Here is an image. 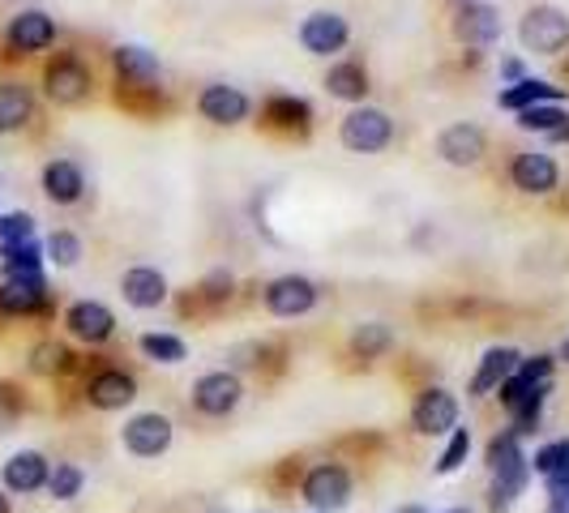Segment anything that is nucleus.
<instances>
[{
  "label": "nucleus",
  "instance_id": "nucleus-1",
  "mask_svg": "<svg viewBox=\"0 0 569 513\" xmlns=\"http://www.w3.org/2000/svg\"><path fill=\"white\" fill-rule=\"evenodd\" d=\"M352 471L339 462H317L304 479H300V497L313 513H339L352 505Z\"/></svg>",
  "mask_w": 569,
  "mask_h": 513
},
{
  "label": "nucleus",
  "instance_id": "nucleus-2",
  "mask_svg": "<svg viewBox=\"0 0 569 513\" xmlns=\"http://www.w3.org/2000/svg\"><path fill=\"white\" fill-rule=\"evenodd\" d=\"M518 35H522V48H527V52H535V56H557L569 43V17L557 4H540V9H531V13L522 17Z\"/></svg>",
  "mask_w": 569,
  "mask_h": 513
},
{
  "label": "nucleus",
  "instance_id": "nucleus-3",
  "mask_svg": "<svg viewBox=\"0 0 569 513\" xmlns=\"http://www.w3.org/2000/svg\"><path fill=\"white\" fill-rule=\"evenodd\" d=\"M343 146L356 150V154H377L394 142V120L381 112V107H356L343 116V129H339Z\"/></svg>",
  "mask_w": 569,
  "mask_h": 513
},
{
  "label": "nucleus",
  "instance_id": "nucleus-4",
  "mask_svg": "<svg viewBox=\"0 0 569 513\" xmlns=\"http://www.w3.org/2000/svg\"><path fill=\"white\" fill-rule=\"evenodd\" d=\"M172 437H176V428L159 411H142V415L125 420V428H121V445L134 458H163L172 449Z\"/></svg>",
  "mask_w": 569,
  "mask_h": 513
},
{
  "label": "nucleus",
  "instance_id": "nucleus-5",
  "mask_svg": "<svg viewBox=\"0 0 569 513\" xmlns=\"http://www.w3.org/2000/svg\"><path fill=\"white\" fill-rule=\"evenodd\" d=\"M240 398H244V385H240V376L227 372V368L206 372V376L193 381V407H198L202 415H211V420L231 415V411L240 407Z\"/></svg>",
  "mask_w": 569,
  "mask_h": 513
},
{
  "label": "nucleus",
  "instance_id": "nucleus-6",
  "mask_svg": "<svg viewBox=\"0 0 569 513\" xmlns=\"http://www.w3.org/2000/svg\"><path fill=\"white\" fill-rule=\"evenodd\" d=\"M412 424L425 437H450L458 428V398L450 389H425L412 407Z\"/></svg>",
  "mask_w": 569,
  "mask_h": 513
},
{
  "label": "nucleus",
  "instance_id": "nucleus-7",
  "mask_svg": "<svg viewBox=\"0 0 569 513\" xmlns=\"http://www.w3.org/2000/svg\"><path fill=\"white\" fill-rule=\"evenodd\" d=\"M48 475H52V462H48L39 449H17V453L0 466V484H4V492H13V497H30V492L48 488Z\"/></svg>",
  "mask_w": 569,
  "mask_h": 513
},
{
  "label": "nucleus",
  "instance_id": "nucleus-8",
  "mask_svg": "<svg viewBox=\"0 0 569 513\" xmlns=\"http://www.w3.org/2000/svg\"><path fill=\"white\" fill-rule=\"evenodd\" d=\"M347 17H339V13H330V9H317V13H308L304 22H300V43H304V52H313V56H330V52H343L347 48Z\"/></svg>",
  "mask_w": 569,
  "mask_h": 513
},
{
  "label": "nucleus",
  "instance_id": "nucleus-9",
  "mask_svg": "<svg viewBox=\"0 0 569 513\" xmlns=\"http://www.w3.org/2000/svg\"><path fill=\"white\" fill-rule=\"evenodd\" d=\"M138 398V381L125 372V368H103L86 381V402L94 411H121Z\"/></svg>",
  "mask_w": 569,
  "mask_h": 513
},
{
  "label": "nucleus",
  "instance_id": "nucleus-10",
  "mask_svg": "<svg viewBox=\"0 0 569 513\" xmlns=\"http://www.w3.org/2000/svg\"><path fill=\"white\" fill-rule=\"evenodd\" d=\"M65 325H69L73 338H81V343H90V347H99V343H108V338L116 334V317H112V308L99 304V299H77V304H69Z\"/></svg>",
  "mask_w": 569,
  "mask_h": 513
},
{
  "label": "nucleus",
  "instance_id": "nucleus-11",
  "mask_svg": "<svg viewBox=\"0 0 569 513\" xmlns=\"http://www.w3.org/2000/svg\"><path fill=\"white\" fill-rule=\"evenodd\" d=\"M43 86H48V99H52V103L73 107V103H81V99L90 94V69H86L77 56H61V61L48 65Z\"/></svg>",
  "mask_w": 569,
  "mask_h": 513
},
{
  "label": "nucleus",
  "instance_id": "nucleus-12",
  "mask_svg": "<svg viewBox=\"0 0 569 513\" xmlns=\"http://www.w3.org/2000/svg\"><path fill=\"white\" fill-rule=\"evenodd\" d=\"M313 304H317V283L304 274H283L266 287V308L275 317H304Z\"/></svg>",
  "mask_w": 569,
  "mask_h": 513
},
{
  "label": "nucleus",
  "instance_id": "nucleus-13",
  "mask_svg": "<svg viewBox=\"0 0 569 513\" xmlns=\"http://www.w3.org/2000/svg\"><path fill=\"white\" fill-rule=\"evenodd\" d=\"M454 35H458L463 43H471V48H493V43L501 39V13L493 9V4L471 0V4L458 9V17H454Z\"/></svg>",
  "mask_w": 569,
  "mask_h": 513
},
{
  "label": "nucleus",
  "instance_id": "nucleus-14",
  "mask_svg": "<svg viewBox=\"0 0 569 513\" xmlns=\"http://www.w3.org/2000/svg\"><path fill=\"white\" fill-rule=\"evenodd\" d=\"M518 364H522V356H518L514 347H489L484 360H480V368H476V376H471V385H467V394H471V398L497 394L501 385L518 372Z\"/></svg>",
  "mask_w": 569,
  "mask_h": 513
},
{
  "label": "nucleus",
  "instance_id": "nucleus-15",
  "mask_svg": "<svg viewBox=\"0 0 569 513\" xmlns=\"http://www.w3.org/2000/svg\"><path fill=\"white\" fill-rule=\"evenodd\" d=\"M9 48L13 52H43L52 39H56V22L43 13V9H22L13 22H9Z\"/></svg>",
  "mask_w": 569,
  "mask_h": 513
},
{
  "label": "nucleus",
  "instance_id": "nucleus-16",
  "mask_svg": "<svg viewBox=\"0 0 569 513\" xmlns=\"http://www.w3.org/2000/svg\"><path fill=\"white\" fill-rule=\"evenodd\" d=\"M198 112L211 120V125H240L249 116V94L236 90V86H223L214 81L198 94Z\"/></svg>",
  "mask_w": 569,
  "mask_h": 513
},
{
  "label": "nucleus",
  "instance_id": "nucleus-17",
  "mask_svg": "<svg viewBox=\"0 0 569 513\" xmlns=\"http://www.w3.org/2000/svg\"><path fill=\"white\" fill-rule=\"evenodd\" d=\"M484 133L476 129V125H450L441 138H437V154L450 163V167H476L480 158H484Z\"/></svg>",
  "mask_w": 569,
  "mask_h": 513
},
{
  "label": "nucleus",
  "instance_id": "nucleus-18",
  "mask_svg": "<svg viewBox=\"0 0 569 513\" xmlns=\"http://www.w3.org/2000/svg\"><path fill=\"white\" fill-rule=\"evenodd\" d=\"M43 308H48V279L43 274L4 279V287H0V312L26 317V312H43Z\"/></svg>",
  "mask_w": 569,
  "mask_h": 513
},
{
  "label": "nucleus",
  "instance_id": "nucleus-19",
  "mask_svg": "<svg viewBox=\"0 0 569 513\" xmlns=\"http://www.w3.org/2000/svg\"><path fill=\"white\" fill-rule=\"evenodd\" d=\"M509 180L522 193H553L557 180H561V171H557V163L548 154H518L514 167H509Z\"/></svg>",
  "mask_w": 569,
  "mask_h": 513
},
{
  "label": "nucleus",
  "instance_id": "nucleus-20",
  "mask_svg": "<svg viewBox=\"0 0 569 513\" xmlns=\"http://www.w3.org/2000/svg\"><path fill=\"white\" fill-rule=\"evenodd\" d=\"M121 295H125V304H134V308H159V304L167 299V279H163L154 266H134V270H125V279H121Z\"/></svg>",
  "mask_w": 569,
  "mask_h": 513
},
{
  "label": "nucleus",
  "instance_id": "nucleus-21",
  "mask_svg": "<svg viewBox=\"0 0 569 513\" xmlns=\"http://www.w3.org/2000/svg\"><path fill=\"white\" fill-rule=\"evenodd\" d=\"M43 193H48L56 206H73V202L86 193V176H81V167L69 163V158H52V163L43 167Z\"/></svg>",
  "mask_w": 569,
  "mask_h": 513
},
{
  "label": "nucleus",
  "instance_id": "nucleus-22",
  "mask_svg": "<svg viewBox=\"0 0 569 513\" xmlns=\"http://www.w3.org/2000/svg\"><path fill=\"white\" fill-rule=\"evenodd\" d=\"M561 99H566V90L544 81V77H522V81L501 90V107H509V112H527L535 103H561Z\"/></svg>",
  "mask_w": 569,
  "mask_h": 513
},
{
  "label": "nucleus",
  "instance_id": "nucleus-23",
  "mask_svg": "<svg viewBox=\"0 0 569 513\" xmlns=\"http://www.w3.org/2000/svg\"><path fill=\"white\" fill-rule=\"evenodd\" d=\"M527 484H531V458H518V462L493 471V510H509L527 492Z\"/></svg>",
  "mask_w": 569,
  "mask_h": 513
},
{
  "label": "nucleus",
  "instance_id": "nucleus-24",
  "mask_svg": "<svg viewBox=\"0 0 569 513\" xmlns=\"http://www.w3.org/2000/svg\"><path fill=\"white\" fill-rule=\"evenodd\" d=\"M35 112V99L22 81H0V133H13L30 120Z\"/></svg>",
  "mask_w": 569,
  "mask_h": 513
},
{
  "label": "nucleus",
  "instance_id": "nucleus-25",
  "mask_svg": "<svg viewBox=\"0 0 569 513\" xmlns=\"http://www.w3.org/2000/svg\"><path fill=\"white\" fill-rule=\"evenodd\" d=\"M326 90H330L334 99H343V103H359V99L368 94V74H364V65H356V61L334 65V69L326 74Z\"/></svg>",
  "mask_w": 569,
  "mask_h": 513
},
{
  "label": "nucleus",
  "instance_id": "nucleus-26",
  "mask_svg": "<svg viewBox=\"0 0 569 513\" xmlns=\"http://www.w3.org/2000/svg\"><path fill=\"white\" fill-rule=\"evenodd\" d=\"M116 69H121L125 81H134V86H150V81H159V61H154L146 48H134V43L116 48Z\"/></svg>",
  "mask_w": 569,
  "mask_h": 513
},
{
  "label": "nucleus",
  "instance_id": "nucleus-27",
  "mask_svg": "<svg viewBox=\"0 0 569 513\" xmlns=\"http://www.w3.org/2000/svg\"><path fill=\"white\" fill-rule=\"evenodd\" d=\"M0 257H4V279L43 274V248H39L35 240H26V244H4Z\"/></svg>",
  "mask_w": 569,
  "mask_h": 513
},
{
  "label": "nucleus",
  "instance_id": "nucleus-28",
  "mask_svg": "<svg viewBox=\"0 0 569 513\" xmlns=\"http://www.w3.org/2000/svg\"><path fill=\"white\" fill-rule=\"evenodd\" d=\"M390 347H394V334H390L385 321H364L356 334H352V351H356L359 360H381Z\"/></svg>",
  "mask_w": 569,
  "mask_h": 513
},
{
  "label": "nucleus",
  "instance_id": "nucleus-29",
  "mask_svg": "<svg viewBox=\"0 0 569 513\" xmlns=\"http://www.w3.org/2000/svg\"><path fill=\"white\" fill-rule=\"evenodd\" d=\"M569 116L561 112V103H535V107H527V112H518V129H527V133H557V129H566Z\"/></svg>",
  "mask_w": 569,
  "mask_h": 513
},
{
  "label": "nucleus",
  "instance_id": "nucleus-30",
  "mask_svg": "<svg viewBox=\"0 0 569 513\" xmlns=\"http://www.w3.org/2000/svg\"><path fill=\"white\" fill-rule=\"evenodd\" d=\"M138 347H142L146 360H154V364H180L189 356L185 338H176V334H142Z\"/></svg>",
  "mask_w": 569,
  "mask_h": 513
},
{
  "label": "nucleus",
  "instance_id": "nucleus-31",
  "mask_svg": "<svg viewBox=\"0 0 569 513\" xmlns=\"http://www.w3.org/2000/svg\"><path fill=\"white\" fill-rule=\"evenodd\" d=\"M81 488H86L81 466H73V462H56V466H52V475H48L52 501H73V497H81Z\"/></svg>",
  "mask_w": 569,
  "mask_h": 513
},
{
  "label": "nucleus",
  "instance_id": "nucleus-32",
  "mask_svg": "<svg viewBox=\"0 0 569 513\" xmlns=\"http://www.w3.org/2000/svg\"><path fill=\"white\" fill-rule=\"evenodd\" d=\"M30 368L43 372V376H61V372L73 368V351L61 347V343H39V347L30 351Z\"/></svg>",
  "mask_w": 569,
  "mask_h": 513
},
{
  "label": "nucleus",
  "instance_id": "nucleus-33",
  "mask_svg": "<svg viewBox=\"0 0 569 513\" xmlns=\"http://www.w3.org/2000/svg\"><path fill=\"white\" fill-rule=\"evenodd\" d=\"M266 116L275 120V125H308V116H313V107L304 103V99H295V94H275L270 103H266Z\"/></svg>",
  "mask_w": 569,
  "mask_h": 513
},
{
  "label": "nucleus",
  "instance_id": "nucleus-34",
  "mask_svg": "<svg viewBox=\"0 0 569 513\" xmlns=\"http://www.w3.org/2000/svg\"><path fill=\"white\" fill-rule=\"evenodd\" d=\"M467 453H471V433H467V428H454L450 440H445V449H441V458H437V475H454V471L467 462Z\"/></svg>",
  "mask_w": 569,
  "mask_h": 513
},
{
  "label": "nucleus",
  "instance_id": "nucleus-35",
  "mask_svg": "<svg viewBox=\"0 0 569 513\" xmlns=\"http://www.w3.org/2000/svg\"><path fill=\"white\" fill-rule=\"evenodd\" d=\"M566 466H569V440H553V445L535 449V458H531V471H535L540 479H548V475H557V471H566Z\"/></svg>",
  "mask_w": 569,
  "mask_h": 513
},
{
  "label": "nucleus",
  "instance_id": "nucleus-36",
  "mask_svg": "<svg viewBox=\"0 0 569 513\" xmlns=\"http://www.w3.org/2000/svg\"><path fill=\"white\" fill-rule=\"evenodd\" d=\"M518 458H527L518 433H497V437L489 440V471H501V466H509V462H518Z\"/></svg>",
  "mask_w": 569,
  "mask_h": 513
},
{
  "label": "nucleus",
  "instance_id": "nucleus-37",
  "mask_svg": "<svg viewBox=\"0 0 569 513\" xmlns=\"http://www.w3.org/2000/svg\"><path fill=\"white\" fill-rule=\"evenodd\" d=\"M48 261H56V266H77L81 261V240L73 235V231H52L48 235Z\"/></svg>",
  "mask_w": 569,
  "mask_h": 513
},
{
  "label": "nucleus",
  "instance_id": "nucleus-38",
  "mask_svg": "<svg viewBox=\"0 0 569 513\" xmlns=\"http://www.w3.org/2000/svg\"><path fill=\"white\" fill-rule=\"evenodd\" d=\"M0 240H4V244H26V240H35V219H30L26 210L0 215Z\"/></svg>",
  "mask_w": 569,
  "mask_h": 513
},
{
  "label": "nucleus",
  "instance_id": "nucleus-39",
  "mask_svg": "<svg viewBox=\"0 0 569 513\" xmlns=\"http://www.w3.org/2000/svg\"><path fill=\"white\" fill-rule=\"evenodd\" d=\"M518 376L531 381V385H548L553 381V356H531L518 364Z\"/></svg>",
  "mask_w": 569,
  "mask_h": 513
},
{
  "label": "nucleus",
  "instance_id": "nucleus-40",
  "mask_svg": "<svg viewBox=\"0 0 569 513\" xmlns=\"http://www.w3.org/2000/svg\"><path fill=\"white\" fill-rule=\"evenodd\" d=\"M544 492H548V501H569V466L544 479Z\"/></svg>",
  "mask_w": 569,
  "mask_h": 513
},
{
  "label": "nucleus",
  "instance_id": "nucleus-41",
  "mask_svg": "<svg viewBox=\"0 0 569 513\" xmlns=\"http://www.w3.org/2000/svg\"><path fill=\"white\" fill-rule=\"evenodd\" d=\"M17 420V402H9L4 398V389H0V433H9V424Z\"/></svg>",
  "mask_w": 569,
  "mask_h": 513
},
{
  "label": "nucleus",
  "instance_id": "nucleus-42",
  "mask_svg": "<svg viewBox=\"0 0 569 513\" xmlns=\"http://www.w3.org/2000/svg\"><path fill=\"white\" fill-rule=\"evenodd\" d=\"M501 74H505V81H522V65H518V61H505Z\"/></svg>",
  "mask_w": 569,
  "mask_h": 513
},
{
  "label": "nucleus",
  "instance_id": "nucleus-43",
  "mask_svg": "<svg viewBox=\"0 0 569 513\" xmlns=\"http://www.w3.org/2000/svg\"><path fill=\"white\" fill-rule=\"evenodd\" d=\"M544 513H569V501H548Z\"/></svg>",
  "mask_w": 569,
  "mask_h": 513
},
{
  "label": "nucleus",
  "instance_id": "nucleus-44",
  "mask_svg": "<svg viewBox=\"0 0 569 513\" xmlns=\"http://www.w3.org/2000/svg\"><path fill=\"white\" fill-rule=\"evenodd\" d=\"M0 513H13V505H9V492L0 488Z\"/></svg>",
  "mask_w": 569,
  "mask_h": 513
},
{
  "label": "nucleus",
  "instance_id": "nucleus-45",
  "mask_svg": "<svg viewBox=\"0 0 569 513\" xmlns=\"http://www.w3.org/2000/svg\"><path fill=\"white\" fill-rule=\"evenodd\" d=\"M394 513H428L425 505H403V510H394Z\"/></svg>",
  "mask_w": 569,
  "mask_h": 513
},
{
  "label": "nucleus",
  "instance_id": "nucleus-46",
  "mask_svg": "<svg viewBox=\"0 0 569 513\" xmlns=\"http://www.w3.org/2000/svg\"><path fill=\"white\" fill-rule=\"evenodd\" d=\"M206 513H231V510H227V505H211Z\"/></svg>",
  "mask_w": 569,
  "mask_h": 513
},
{
  "label": "nucleus",
  "instance_id": "nucleus-47",
  "mask_svg": "<svg viewBox=\"0 0 569 513\" xmlns=\"http://www.w3.org/2000/svg\"><path fill=\"white\" fill-rule=\"evenodd\" d=\"M561 360H569V338H566V347H561Z\"/></svg>",
  "mask_w": 569,
  "mask_h": 513
},
{
  "label": "nucleus",
  "instance_id": "nucleus-48",
  "mask_svg": "<svg viewBox=\"0 0 569 513\" xmlns=\"http://www.w3.org/2000/svg\"><path fill=\"white\" fill-rule=\"evenodd\" d=\"M445 513H467V510H445Z\"/></svg>",
  "mask_w": 569,
  "mask_h": 513
},
{
  "label": "nucleus",
  "instance_id": "nucleus-49",
  "mask_svg": "<svg viewBox=\"0 0 569 513\" xmlns=\"http://www.w3.org/2000/svg\"><path fill=\"white\" fill-rule=\"evenodd\" d=\"M463 4H471V0H463Z\"/></svg>",
  "mask_w": 569,
  "mask_h": 513
}]
</instances>
